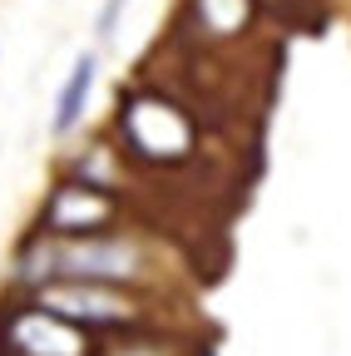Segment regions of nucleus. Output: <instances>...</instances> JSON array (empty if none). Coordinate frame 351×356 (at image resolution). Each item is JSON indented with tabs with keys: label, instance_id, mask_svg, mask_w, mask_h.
<instances>
[{
	"label": "nucleus",
	"instance_id": "nucleus-1",
	"mask_svg": "<svg viewBox=\"0 0 351 356\" xmlns=\"http://www.w3.org/2000/svg\"><path fill=\"white\" fill-rule=\"evenodd\" d=\"M10 297H30L55 282H99L129 292H163V257L149 233L139 228H109L90 238H45L25 233L10 252Z\"/></svg>",
	"mask_w": 351,
	"mask_h": 356
},
{
	"label": "nucleus",
	"instance_id": "nucleus-2",
	"mask_svg": "<svg viewBox=\"0 0 351 356\" xmlns=\"http://www.w3.org/2000/svg\"><path fill=\"white\" fill-rule=\"evenodd\" d=\"M114 134L124 163L139 168H183L198 154V114L154 84H134L129 95H119Z\"/></svg>",
	"mask_w": 351,
	"mask_h": 356
},
{
	"label": "nucleus",
	"instance_id": "nucleus-3",
	"mask_svg": "<svg viewBox=\"0 0 351 356\" xmlns=\"http://www.w3.org/2000/svg\"><path fill=\"white\" fill-rule=\"evenodd\" d=\"M45 312L65 317L70 327L90 332L95 341L104 337H129V332H154L163 327V312L154 292H129V287H99V282H55L30 292Z\"/></svg>",
	"mask_w": 351,
	"mask_h": 356
},
{
	"label": "nucleus",
	"instance_id": "nucleus-4",
	"mask_svg": "<svg viewBox=\"0 0 351 356\" xmlns=\"http://www.w3.org/2000/svg\"><path fill=\"white\" fill-rule=\"evenodd\" d=\"M124 193L119 188H99V184H84L74 173H60L55 184L45 188L35 208L30 233H45V238H90V233H109L124 228Z\"/></svg>",
	"mask_w": 351,
	"mask_h": 356
},
{
	"label": "nucleus",
	"instance_id": "nucleus-5",
	"mask_svg": "<svg viewBox=\"0 0 351 356\" xmlns=\"http://www.w3.org/2000/svg\"><path fill=\"white\" fill-rule=\"evenodd\" d=\"M95 337L30 297L0 302V356H95Z\"/></svg>",
	"mask_w": 351,
	"mask_h": 356
},
{
	"label": "nucleus",
	"instance_id": "nucleus-6",
	"mask_svg": "<svg viewBox=\"0 0 351 356\" xmlns=\"http://www.w3.org/2000/svg\"><path fill=\"white\" fill-rule=\"evenodd\" d=\"M95 79H99V55L95 50H84L74 55L65 84H60V95H55V114H50V134L55 139H70V134L84 124V109H90V95H95Z\"/></svg>",
	"mask_w": 351,
	"mask_h": 356
},
{
	"label": "nucleus",
	"instance_id": "nucleus-7",
	"mask_svg": "<svg viewBox=\"0 0 351 356\" xmlns=\"http://www.w3.org/2000/svg\"><path fill=\"white\" fill-rule=\"evenodd\" d=\"M188 15L203 40L223 44V40H243L257 25V0H188Z\"/></svg>",
	"mask_w": 351,
	"mask_h": 356
},
{
	"label": "nucleus",
	"instance_id": "nucleus-8",
	"mask_svg": "<svg viewBox=\"0 0 351 356\" xmlns=\"http://www.w3.org/2000/svg\"><path fill=\"white\" fill-rule=\"evenodd\" d=\"M95 356H198L193 351V341H183V337H163V327H154V332H129V337H104L99 346H95Z\"/></svg>",
	"mask_w": 351,
	"mask_h": 356
},
{
	"label": "nucleus",
	"instance_id": "nucleus-9",
	"mask_svg": "<svg viewBox=\"0 0 351 356\" xmlns=\"http://www.w3.org/2000/svg\"><path fill=\"white\" fill-rule=\"evenodd\" d=\"M124 10H129V0H104L99 15H95V35H99V40H114V35H119Z\"/></svg>",
	"mask_w": 351,
	"mask_h": 356
}]
</instances>
